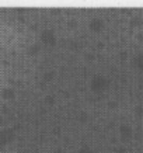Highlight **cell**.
I'll list each match as a JSON object with an SVG mask.
<instances>
[{"instance_id": "7a4b0ae2", "label": "cell", "mask_w": 143, "mask_h": 153, "mask_svg": "<svg viewBox=\"0 0 143 153\" xmlns=\"http://www.w3.org/2000/svg\"><path fill=\"white\" fill-rule=\"evenodd\" d=\"M122 134H124V136H128V138H129L130 134H132V131H130V128H128V126H124V128H122Z\"/></svg>"}, {"instance_id": "6da1fadb", "label": "cell", "mask_w": 143, "mask_h": 153, "mask_svg": "<svg viewBox=\"0 0 143 153\" xmlns=\"http://www.w3.org/2000/svg\"><path fill=\"white\" fill-rule=\"evenodd\" d=\"M135 66H136L138 69L143 70V52L139 53V55L135 58Z\"/></svg>"}, {"instance_id": "3957f363", "label": "cell", "mask_w": 143, "mask_h": 153, "mask_svg": "<svg viewBox=\"0 0 143 153\" xmlns=\"http://www.w3.org/2000/svg\"><path fill=\"white\" fill-rule=\"evenodd\" d=\"M140 39H142V41H143V35H140Z\"/></svg>"}]
</instances>
